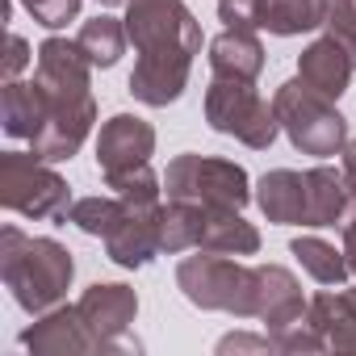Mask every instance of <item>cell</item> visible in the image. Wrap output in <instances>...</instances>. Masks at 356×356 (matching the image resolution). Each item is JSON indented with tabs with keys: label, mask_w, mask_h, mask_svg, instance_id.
Returning <instances> with one entry per match:
<instances>
[{
	"label": "cell",
	"mask_w": 356,
	"mask_h": 356,
	"mask_svg": "<svg viewBox=\"0 0 356 356\" xmlns=\"http://www.w3.org/2000/svg\"><path fill=\"white\" fill-rule=\"evenodd\" d=\"M126 34L138 51L130 92L147 109L181 101L193 59L202 55V26L185 0H126Z\"/></svg>",
	"instance_id": "6da1fadb"
},
{
	"label": "cell",
	"mask_w": 356,
	"mask_h": 356,
	"mask_svg": "<svg viewBox=\"0 0 356 356\" xmlns=\"http://www.w3.org/2000/svg\"><path fill=\"white\" fill-rule=\"evenodd\" d=\"M34 80L47 92V118H42L38 134L30 138V151L42 155L47 163H63L84 147V138L92 134V122H97L92 63L80 51V42L47 38L34 59Z\"/></svg>",
	"instance_id": "7a4b0ae2"
},
{
	"label": "cell",
	"mask_w": 356,
	"mask_h": 356,
	"mask_svg": "<svg viewBox=\"0 0 356 356\" xmlns=\"http://www.w3.org/2000/svg\"><path fill=\"white\" fill-rule=\"evenodd\" d=\"M0 277H5V289L26 314H42L67 298L76 260L59 239H47V235L34 239L9 222L0 231Z\"/></svg>",
	"instance_id": "3957f363"
},
{
	"label": "cell",
	"mask_w": 356,
	"mask_h": 356,
	"mask_svg": "<svg viewBox=\"0 0 356 356\" xmlns=\"http://www.w3.org/2000/svg\"><path fill=\"white\" fill-rule=\"evenodd\" d=\"M273 109H277V122H281L285 138L293 143V151L314 155V159L343 155V147H348V118L335 109V101L314 92L302 76L277 84Z\"/></svg>",
	"instance_id": "277c9868"
},
{
	"label": "cell",
	"mask_w": 356,
	"mask_h": 356,
	"mask_svg": "<svg viewBox=\"0 0 356 356\" xmlns=\"http://www.w3.org/2000/svg\"><path fill=\"white\" fill-rule=\"evenodd\" d=\"M176 289L197 310H218L235 318H256V268L235 256L197 252L176 264Z\"/></svg>",
	"instance_id": "5b68a950"
},
{
	"label": "cell",
	"mask_w": 356,
	"mask_h": 356,
	"mask_svg": "<svg viewBox=\"0 0 356 356\" xmlns=\"http://www.w3.org/2000/svg\"><path fill=\"white\" fill-rule=\"evenodd\" d=\"M0 202L5 210L34 218V222H67L72 185L34 151H5L0 155Z\"/></svg>",
	"instance_id": "8992f818"
},
{
	"label": "cell",
	"mask_w": 356,
	"mask_h": 356,
	"mask_svg": "<svg viewBox=\"0 0 356 356\" xmlns=\"http://www.w3.org/2000/svg\"><path fill=\"white\" fill-rule=\"evenodd\" d=\"M163 193L168 202H197V206H227V210H243L248 202H256L252 176L243 172V163L197 155V151H185L168 163Z\"/></svg>",
	"instance_id": "52a82bcc"
},
{
	"label": "cell",
	"mask_w": 356,
	"mask_h": 356,
	"mask_svg": "<svg viewBox=\"0 0 356 356\" xmlns=\"http://www.w3.org/2000/svg\"><path fill=\"white\" fill-rule=\"evenodd\" d=\"M202 109H206L210 130H218L252 151H268L281 134L277 109L256 92V84H243V80H210Z\"/></svg>",
	"instance_id": "ba28073f"
},
{
	"label": "cell",
	"mask_w": 356,
	"mask_h": 356,
	"mask_svg": "<svg viewBox=\"0 0 356 356\" xmlns=\"http://www.w3.org/2000/svg\"><path fill=\"white\" fill-rule=\"evenodd\" d=\"M80 314L101 339V352H138L143 343L130 339V327L138 318V293L122 281H97L80 293Z\"/></svg>",
	"instance_id": "9c48e42d"
},
{
	"label": "cell",
	"mask_w": 356,
	"mask_h": 356,
	"mask_svg": "<svg viewBox=\"0 0 356 356\" xmlns=\"http://www.w3.org/2000/svg\"><path fill=\"white\" fill-rule=\"evenodd\" d=\"M105 256L118 268H147L163 256V206H130L122 222L105 235Z\"/></svg>",
	"instance_id": "30bf717a"
},
{
	"label": "cell",
	"mask_w": 356,
	"mask_h": 356,
	"mask_svg": "<svg viewBox=\"0 0 356 356\" xmlns=\"http://www.w3.org/2000/svg\"><path fill=\"white\" fill-rule=\"evenodd\" d=\"M22 348L34 356H67V352H101V339L84 323L80 306H51L34 314V323L22 331Z\"/></svg>",
	"instance_id": "8fae6325"
},
{
	"label": "cell",
	"mask_w": 356,
	"mask_h": 356,
	"mask_svg": "<svg viewBox=\"0 0 356 356\" xmlns=\"http://www.w3.org/2000/svg\"><path fill=\"white\" fill-rule=\"evenodd\" d=\"M151 155H155V126L147 118L113 113L109 122H101V134H97V168H101V176L151 163Z\"/></svg>",
	"instance_id": "7c38bea8"
},
{
	"label": "cell",
	"mask_w": 356,
	"mask_h": 356,
	"mask_svg": "<svg viewBox=\"0 0 356 356\" xmlns=\"http://www.w3.org/2000/svg\"><path fill=\"white\" fill-rule=\"evenodd\" d=\"M306 298L302 285L289 268L281 264H256V318L264 323V331L289 327L298 318H306Z\"/></svg>",
	"instance_id": "4fadbf2b"
},
{
	"label": "cell",
	"mask_w": 356,
	"mask_h": 356,
	"mask_svg": "<svg viewBox=\"0 0 356 356\" xmlns=\"http://www.w3.org/2000/svg\"><path fill=\"white\" fill-rule=\"evenodd\" d=\"M352 72H356V59H352L348 47L335 42L331 34L314 38V42L298 55V76H302L314 92H323L327 101H339V97L352 88Z\"/></svg>",
	"instance_id": "5bb4252c"
},
{
	"label": "cell",
	"mask_w": 356,
	"mask_h": 356,
	"mask_svg": "<svg viewBox=\"0 0 356 356\" xmlns=\"http://www.w3.org/2000/svg\"><path fill=\"white\" fill-rule=\"evenodd\" d=\"M210 76L214 80H243V84H256L260 72H264V42L256 30H222L214 42H210Z\"/></svg>",
	"instance_id": "9a60e30c"
},
{
	"label": "cell",
	"mask_w": 356,
	"mask_h": 356,
	"mask_svg": "<svg viewBox=\"0 0 356 356\" xmlns=\"http://www.w3.org/2000/svg\"><path fill=\"white\" fill-rule=\"evenodd\" d=\"M256 206L277 227H306V172L273 168L256 181Z\"/></svg>",
	"instance_id": "2e32d148"
},
{
	"label": "cell",
	"mask_w": 356,
	"mask_h": 356,
	"mask_svg": "<svg viewBox=\"0 0 356 356\" xmlns=\"http://www.w3.org/2000/svg\"><path fill=\"white\" fill-rule=\"evenodd\" d=\"M197 252H218V256H256V252H260V231L243 218V210L202 206V239H197Z\"/></svg>",
	"instance_id": "e0dca14e"
},
{
	"label": "cell",
	"mask_w": 356,
	"mask_h": 356,
	"mask_svg": "<svg viewBox=\"0 0 356 356\" xmlns=\"http://www.w3.org/2000/svg\"><path fill=\"white\" fill-rule=\"evenodd\" d=\"M306 318L323 331L327 348H335V352H356V289L327 285L323 293L310 298Z\"/></svg>",
	"instance_id": "ac0fdd59"
},
{
	"label": "cell",
	"mask_w": 356,
	"mask_h": 356,
	"mask_svg": "<svg viewBox=\"0 0 356 356\" xmlns=\"http://www.w3.org/2000/svg\"><path fill=\"white\" fill-rule=\"evenodd\" d=\"M352 206L343 168H306V227H339Z\"/></svg>",
	"instance_id": "d6986e66"
},
{
	"label": "cell",
	"mask_w": 356,
	"mask_h": 356,
	"mask_svg": "<svg viewBox=\"0 0 356 356\" xmlns=\"http://www.w3.org/2000/svg\"><path fill=\"white\" fill-rule=\"evenodd\" d=\"M47 118V92L38 80H5L0 92V126L9 138H34Z\"/></svg>",
	"instance_id": "ffe728a7"
},
{
	"label": "cell",
	"mask_w": 356,
	"mask_h": 356,
	"mask_svg": "<svg viewBox=\"0 0 356 356\" xmlns=\"http://www.w3.org/2000/svg\"><path fill=\"white\" fill-rule=\"evenodd\" d=\"M318 26H327V0H256V30L293 38Z\"/></svg>",
	"instance_id": "44dd1931"
},
{
	"label": "cell",
	"mask_w": 356,
	"mask_h": 356,
	"mask_svg": "<svg viewBox=\"0 0 356 356\" xmlns=\"http://www.w3.org/2000/svg\"><path fill=\"white\" fill-rule=\"evenodd\" d=\"M289 256L302 264V273H310L318 285H343L352 273H348V256H343V248H335V243H327V239H318V235H298L293 243H289Z\"/></svg>",
	"instance_id": "7402d4cb"
},
{
	"label": "cell",
	"mask_w": 356,
	"mask_h": 356,
	"mask_svg": "<svg viewBox=\"0 0 356 356\" xmlns=\"http://www.w3.org/2000/svg\"><path fill=\"white\" fill-rule=\"evenodd\" d=\"M80 51L88 55V63L92 67H113L122 55H126V42H130V34H126V22L122 17H92V22H84L80 26Z\"/></svg>",
	"instance_id": "603a6c76"
},
{
	"label": "cell",
	"mask_w": 356,
	"mask_h": 356,
	"mask_svg": "<svg viewBox=\"0 0 356 356\" xmlns=\"http://www.w3.org/2000/svg\"><path fill=\"white\" fill-rule=\"evenodd\" d=\"M122 214H126V202H122L118 193H97V197H80V202H72L67 222H72L76 231L92 235V239H105V235L122 222Z\"/></svg>",
	"instance_id": "cb8c5ba5"
},
{
	"label": "cell",
	"mask_w": 356,
	"mask_h": 356,
	"mask_svg": "<svg viewBox=\"0 0 356 356\" xmlns=\"http://www.w3.org/2000/svg\"><path fill=\"white\" fill-rule=\"evenodd\" d=\"M202 239V206L197 202H168L163 206V252L181 256V252H197Z\"/></svg>",
	"instance_id": "d4e9b609"
},
{
	"label": "cell",
	"mask_w": 356,
	"mask_h": 356,
	"mask_svg": "<svg viewBox=\"0 0 356 356\" xmlns=\"http://www.w3.org/2000/svg\"><path fill=\"white\" fill-rule=\"evenodd\" d=\"M105 189L118 193L130 206H159V197H163V176H155L151 163H138V168H126V172L105 176Z\"/></svg>",
	"instance_id": "484cf974"
},
{
	"label": "cell",
	"mask_w": 356,
	"mask_h": 356,
	"mask_svg": "<svg viewBox=\"0 0 356 356\" xmlns=\"http://www.w3.org/2000/svg\"><path fill=\"white\" fill-rule=\"evenodd\" d=\"M268 339H273L277 352H323V348H327L323 331H318L310 318H298V323H289V327H277V331H268Z\"/></svg>",
	"instance_id": "4316f807"
},
{
	"label": "cell",
	"mask_w": 356,
	"mask_h": 356,
	"mask_svg": "<svg viewBox=\"0 0 356 356\" xmlns=\"http://www.w3.org/2000/svg\"><path fill=\"white\" fill-rule=\"evenodd\" d=\"M17 5L42 26V30H63L67 22H76L80 0H17Z\"/></svg>",
	"instance_id": "83f0119b"
},
{
	"label": "cell",
	"mask_w": 356,
	"mask_h": 356,
	"mask_svg": "<svg viewBox=\"0 0 356 356\" xmlns=\"http://www.w3.org/2000/svg\"><path fill=\"white\" fill-rule=\"evenodd\" d=\"M327 34L356 59V0H327Z\"/></svg>",
	"instance_id": "f1b7e54d"
},
{
	"label": "cell",
	"mask_w": 356,
	"mask_h": 356,
	"mask_svg": "<svg viewBox=\"0 0 356 356\" xmlns=\"http://www.w3.org/2000/svg\"><path fill=\"white\" fill-rule=\"evenodd\" d=\"M227 30H256V0H214Z\"/></svg>",
	"instance_id": "f546056e"
},
{
	"label": "cell",
	"mask_w": 356,
	"mask_h": 356,
	"mask_svg": "<svg viewBox=\"0 0 356 356\" xmlns=\"http://www.w3.org/2000/svg\"><path fill=\"white\" fill-rule=\"evenodd\" d=\"M38 59V51H30V42L22 34H9V55H5V80H17L30 63Z\"/></svg>",
	"instance_id": "4dcf8cb0"
},
{
	"label": "cell",
	"mask_w": 356,
	"mask_h": 356,
	"mask_svg": "<svg viewBox=\"0 0 356 356\" xmlns=\"http://www.w3.org/2000/svg\"><path fill=\"white\" fill-rule=\"evenodd\" d=\"M218 352H277L273 348V339H268V331L264 335H222L218 339Z\"/></svg>",
	"instance_id": "1f68e13d"
},
{
	"label": "cell",
	"mask_w": 356,
	"mask_h": 356,
	"mask_svg": "<svg viewBox=\"0 0 356 356\" xmlns=\"http://www.w3.org/2000/svg\"><path fill=\"white\" fill-rule=\"evenodd\" d=\"M339 235H343L348 273H352V281H356V197H352V206H348V214H343V222H339Z\"/></svg>",
	"instance_id": "d6a6232c"
},
{
	"label": "cell",
	"mask_w": 356,
	"mask_h": 356,
	"mask_svg": "<svg viewBox=\"0 0 356 356\" xmlns=\"http://www.w3.org/2000/svg\"><path fill=\"white\" fill-rule=\"evenodd\" d=\"M343 181L356 197V138H348V147H343Z\"/></svg>",
	"instance_id": "836d02e7"
},
{
	"label": "cell",
	"mask_w": 356,
	"mask_h": 356,
	"mask_svg": "<svg viewBox=\"0 0 356 356\" xmlns=\"http://www.w3.org/2000/svg\"><path fill=\"white\" fill-rule=\"evenodd\" d=\"M97 5H122V0H97Z\"/></svg>",
	"instance_id": "e575fe53"
}]
</instances>
